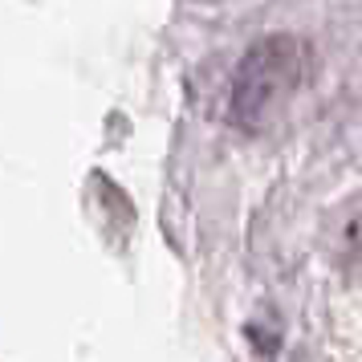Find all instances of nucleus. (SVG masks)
<instances>
[{
	"label": "nucleus",
	"instance_id": "nucleus-1",
	"mask_svg": "<svg viewBox=\"0 0 362 362\" xmlns=\"http://www.w3.org/2000/svg\"><path fill=\"white\" fill-rule=\"evenodd\" d=\"M305 78V49L297 37H264L261 45H252L245 66L232 86V118L257 127L269 110H277L281 102L293 94Z\"/></svg>",
	"mask_w": 362,
	"mask_h": 362
},
{
	"label": "nucleus",
	"instance_id": "nucleus-2",
	"mask_svg": "<svg viewBox=\"0 0 362 362\" xmlns=\"http://www.w3.org/2000/svg\"><path fill=\"white\" fill-rule=\"evenodd\" d=\"M334 257H342L346 264L362 269V196L350 199L338 216V232H334Z\"/></svg>",
	"mask_w": 362,
	"mask_h": 362
}]
</instances>
